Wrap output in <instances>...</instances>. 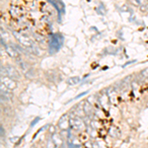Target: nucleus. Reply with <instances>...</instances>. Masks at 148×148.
<instances>
[{"label": "nucleus", "instance_id": "423d86ee", "mask_svg": "<svg viewBox=\"0 0 148 148\" xmlns=\"http://www.w3.org/2000/svg\"><path fill=\"white\" fill-rule=\"evenodd\" d=\"M1 83H3L8 89H10L11 91L15 90L17 88L18 84H17V81L10 77H1Z\"/></svg>", "mask_w": 148, "mask_h": 148}, {"label": "nucleus", "instance_id": "9d476101", "mask_svg": "<svg viewBox=\"0 0 148 148\" xmlns=\"http://www.w3.org/2000/svg\"><path fill=\"white\" fill-rule=\"evenodd\" d=\"M83 109H84L85 114H86V116H88V118H91V116H93V114H94L93 105H92L90 102H88V101H85V102L83 103Z\"/></svg>", "mask_w": 148, "mask_h": 148}, {"label": "nucleus", "instance_id": "6ab92c4d", "mask_svg": "<svg viewBox=\"0 0 148 148\" xmlns=\"http://www.w3.org/2000/svg\"><path fill=\"white\" fill-rule=\"evenodd\" d=\"M49 132H50L51 134H54V133H57V131H55V127L53 126V125H50V126H49Z\"/></svg>", "mask_w": 148, "mask_h": 148}, {"label": "nucleus", "instance_id": "f257e3e1", "mask_svg": "<svg viewBox=\"0 0 148 148\" xmlns=\"http://www.w3.org/2000/svg\"><path fill=\"white\" fill-rule=\"evenodd\" d=\"M69 122H70V128L77 131H83L86 129V123L84 120L80 116H77L75 115L69 116Z\"/></svg>", "mask_w": 148, "mask_h": 148}, {"label": "nucleus", "instance_id": "dca6fc26", "mask_svg": "<svg viewBox=\"0 0 148 148\" xmlns=\"http://www.w3.org/2000/svg\"><path fill=\"white\" fill-rule=\"evenodd\" d=\"M110 134H111L113 137H118V131L116 128H111V131H110Z\"/></svg>", "mask_w": 148, "mask_h": 148}, {"label": "nucleus", "instance_id": "39448f33", "mask_svg": "<svg viewBox=\"0 0 148 148\" xmlns=\"http://www.w3.org/2000/svg\"><path fill=\"white\" fill-rule=\"evenodd\" d=\"M58 127L60 131H68V128L70 127V122H69V115H63L58 120Z\"/></svg>", "mask_w": 148, "mask_h": 148}, {"label": "nucleus", "instance_id": "ddd939ff", "mask_svg": "<svg viewBox=\"0 0 148 148\" xmlns=\"http://www.w3.org/2000/svg\"><path fill=\"white\" fill-rule=\"evenodd\" d=\"M25 76H26L27 78H29V79H32V78L35 77V72H34L32 69L29 68L28 70L25 72Z\"/></svg>", "mask_w": 148, "mask_h": 148}, {"label": "nucleus", "instance_id": "4468645a", "mask_svg": "<svg viewBox=\"0 0 148 148\" xmlns=\"http://www.w3.org/2000/svg\"><path fill=\"white\" fill-rule=\"evenodd\" d=\"M46 148H58V147L55 145V143L53 142L52 139H48V143H46Z\"/></svg>", "mask_w": 148, "mask_h": 148}, {"label": "nucleus", "instance_id": "9b49d317", "mask_svg": "<svg viewBox=\"0 0 148 148\" xmlns=\"http://www.w3.org/2000/svg\"><path fill=\"white\" fill-rule=\"evenodd\" d=\"M80 77L79 76H73V77H70L67 79V84L70 85V86H73V85H77L79 84L80 82Z\"/></svg>", "mask_w": 148, "mask_h": 148}, {"label": "nucleus", "instance_id": "20e7f679", "mask_svg": "<svg viewBox=\"0 0 148 148\" xmlns=\"http://www.w3.org/2000/svg\"><path fill=\"white\" fill-rule=\"evenodd\" d=\"M1 42H2V46H4V48H5V51L7 52V54L9 57L12 58H15V59H18V58H19L20 53L13 48L12 44H10V46H9V44H6V42H5V41H3V39H1Z\"/></svg>", "mask_w": 148, "mask_h": 148}, {"label": "nucleus", "instance_id": "2eb2a0df", "mask_svg": "<svg viewBox=\"0 0 148 148\" xmlns=\"http://www.w3.org/2000/svg\"><path fill=\"white\" fill-rule=\"evenodd\" d=\"M88 93H89L88 91H85V92H83V93H80L79 95L75 96V97H74V98L72 99V100H70V101H69V102H72V101H74V100H78V99H80L81 97H84V96H86Z\"/></svg>", "mask_w": 148, "mask_h": 148}, {"label": "nucleus", "instance_id": "1a4fd4ad", "mask_svg": "<svg viewBox=\"0 0 148 148\" xmlns=\"http://www.w3.org/2000/svg\"><path fill=\"white\" fill-rule=\"evenodd\" d=\"M51 139L53 140V142L55 143V145H57L58 148H63L64 142H63V138H62L61 134L57 133H57H54V134H52Z\"/></svg>", "mask_w": 148, "mask_h": 148}, {"label": "nucleus", "instance_id": "f3484780", "mask_svg": "<svg viewBox=\"0 0 148 148\" xmlns=\"http://www.w3.org/2000/svg\"><path fill=\"white\" fill-rule=\"evenodd\" d=\"M0 132H1V139H5V136H6V132H5V128L1 125L0 127Z\"/></svg>", "mask_w": 148, "mask_h": 148}, {"label": "nucleus", "instance_id": "0eeeda50", "mask_svg": "<svg viewBox=\"0 0 148 148\" xmlns=\"http://www.w3.org/2000/svg\"><path fill=\"white\" fill-rule=\"evenodd\" d=\"M5 67H6V70H7L8 77L12 78V79L16 80V81L21 78V75H20V73L16 70V68H15L14 66H12V65H5Z\"/></svg>", "mask_w": 148, "mask_h": 148}, {"label": "nucleus", "instance_id": "412c9836", "mask_svg": "<svg viewBox=\"0 0 148 148\" xmlns=\"http://www.w3.org/2000/svg\"><path fill=\"white\" fill-rule=\"evenodd\" d=\"M41 120V118H39V116H38V118H35V120H33V122H32V123H31V126H34V125H35V124H36V123H38V122H39V120Z\"/></svg>", "mask_w": 148, "mask_h": 148}, {"label": "nucleus", "instance_id": "7ed1b4c3", "mask_svg": "<svg viewBox=\"0 0 148 148\" xmlns=\"http://www.w3.org/2000/svg\"><path fill=\"white\" fill-rule=\"evenodd\" d=\"M13 35H14V38L17 40L18 42H19V44L23 46L24 48H26L27 49L28 48L30 49L34 46V42L31 41L28 37H26V36H23L17 32H13Z\"/></svg>", "mask_w": 148, "mask_h": 148}, {"label": "nucleus", "instance_id": "aec40b11", "mask_svg": "<svg viewBox=\"0 0 148 148\" xmlns=\"http://www.w3.org/2000/svg\"><path fill=\"white\" fill-rule=\"evenodd\" d=\"M134 62H136V60H135V59H133V60H131V61H127V62H125V63L123 64V65H122V67H125V66L129 65V64H132V63H134Z\"/></svg>", "mask_w": 148, "mask_h": 148}, {"label": "nucleus", "instance_id": "a211bd4d", "mask_svg": "<svg viewBox=\"0 0 148 148\" xmlns=\"http://www.w3.org/2000/svg\"><path fill=\"white\" fill-rule=\"evenodd\" d=\"M133 1L137 6H141V5L144 4V0H133Z\"/></svg>", "mask_w": 148, "mask_h": 148}, {"label": "nucleus", "instance_id": "f03ea898", "mask_svg": "<svg viewBox=\"0 0 148 148\" xmlns=\"http://www.w3.org/2000/svg\"><path fill=\"white\" fill-rule=\"evenodd\" d=\"M63 42V38L60 35H52L49 41V49L50 52H57V50H59L60 46Z\"/></svg>", "mask_w": 148, "mask_h": 148}, {"label": "nucleus", "instance_id": "6e6552de", "mask_svg": "<svg viewBox=\"0 0 148 148\" xmlns=\"http://www.w3.org/2000/svg\"><path fill=\"white\" fill-rule=\"evenodd\" d=\"M0 93H1V96H5V97L8 98L10 101L13 100V97H14V96H13L12 91H11L10 89H8L3 83L0 84Z\"/></svg>", "mask_w": 148, "mask_h": 148}, {"label": "nucleus", "instance_id": "f8f14e48", "mask_svg": "<svg viewBox=\"0 0 148 148\" xmlns=\"http://www.w3.org/2000/svg\"><path fill=\"white\" fill-rule=\"evenodd\" d=\"M140 75H141V77H142L143 81H148V67L141 71Z\"/></svg>", "mask_w": 148, "mask_h": 148}, {"label": "nucleus", "instance_id": "4be33fe9", "mask_svg": "<svg viewBox=\"0 0 148 148\" xmlns=\"http://www.w3.org/2000/svg\"><path fill=\"white\" fill-rule=\"evenodd\" d=\"M147 4H148V0H147Z\"/></svg>", "mask_w": 148, "mask_h": 148}]
</instances>
